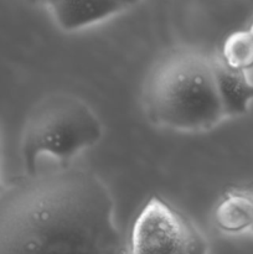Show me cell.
<instances>
[{
    "label": "cell",
    "instance_id": "9",
    "mask_svg": "<svg viewBox=\"0 0 253 254\" xmlns=\"http://www.w3.org/2000/svg\"><path fill=\"white\" fill-rule=\"evenodd\" d=\"M207 253H208L207 240H206L205 236H203L202 233H200V235L196 237V240L192 242V245L189 247V250L184 254H207Z\"/></svg>",
    "mask_w": 253,
    "mask_h": 254
},
{
    "label": "cell",
    "instance_id": "12",
    "mask_svg": "<svg viewBox=\"0 0 253 254\" xmlns=\"http://www.w3.org/2000/svg\"><path fill=\"white\" fill-rule=\"evenodd\" d=\"M251 228H252V230H253V223H252V227H251Z\"/></svg>",
    "mask_w": 253,
    "mask_h": 254
},
{
    "label": "cell",
    "instance_id": "8",
    "mask_svg": "<svg viewBox=\"0 0 253 254\" xmlns=\"http://www.w3.org/2000/svg\"><path fill=\"white\" fill-rule=\"evenodd\" d=\"M218 59L230 68L248 73L253 68V32L250 29L237 30L228 35Z\"/></svg>",
    "mask_w": 253,
    "mask_h": 254
},
{
    "label": "cell",
    "instance_id": "11",
    "mask_svg": "<svg viewBox=\"0 0 253 254\" xmlns=\"http://www.w3.org/2000/svg\"><path fill=\"white\" fill-rule=\"evenodd\" d=\"M250 30H251V31H252V32H253V22H252V25H251V27H250Z\"/></svg>",
    "mask_w": 253,
    "mask_h": 254
},
{
    "label": "cell",
    "instance_id": "6",
    "mask_svg": "<svg viewBox=\"0 0 253 254\" xmlns=\"http://www.w3.org/2000/svg\"><path fill=\"white\" fill-rule=\"evenodd\" d=\"M217 93L226 118L243 116L253 101V82L248 73L230 68L213 59Z\"/></svg>",
    "mask_w": 253,
    "mask_h": 254
},
{
    "label": "cell",
    "instance_id": "4",
    "mask_svg": "<svg viewBox=\"0 0 253 254\" xmlns=\"http://www.w3.org/2000/svg\"><path fill=\"white\" fill-rule=\"evenodd\" d=\"M200 231L159 197L139 212L128 243L130 254H184Z\"/></svg>",
    "mask_w": 253,
    "mask_h": 254
},
{
    "label": "cell",
    "instance_id": "3",
    "mask_svg": "<svg viewBox=\"0 0 253 254\" xmlns=\"http://www.w3.org/2000/svg\"><path fill=\"white\" fill-rule=\"evenodd\" d=\"M103 136V127L93 109L69 93H51L35 103L25 121L21 155L26 175H36L40 158L49 155L68 166L81 151Z\"/></svg>",
    "mask_w": 253,
    "mask_h": 254
},
{
    "label": "cell",
    "instance_id": "2",
    "mask_svg": "<svg viewBox=\"0 0 253 254\" xmlns=\"http://www.w3.org/2000/svg\"><path fill=\"white\" fill-rule=\"evenodd\" d=\"M141 101L151 123L173 130L207 131L226 118L213 59L197 50L178 49L164 55L146 77Z\"/></svg>",
    "mask_w": 253,
    "mask_h": 254
},
{
    "label": "cell",
    "instance_id": "1",
    "mask_svg": "<svg viewBox=\"0 0 253 254\" xmlns=\"http://www.w3.org/2000/svg\"><path fill=\"white\" fill-rule=\"evenodd\" d=\"M106 184L81 169L26 175L0 192V254H128Z\"/></svg>",
    "mask_w": 253,
    "mask_h": 254
},
{
    "label": "cell",
    "instance_id": "7",
    "mask_svg": "<svg viewBox=\"0 0 253 254\" xmlns=\"http://www.w3.org/2000/svg\"><path fill=\"white\" fill-rule=\"evenodd\" d=\"M215 223L222 232L236 235L252 227L253 197L243 192H230L218 202Z\"/></svg>",
    "mask_w": 253,
    "mask_h": 254
},
{
    "label": "cell",
    "instance_id": "5",
    "mask_svg": "<svg viewBox=\"0 0 253 254\" xmlns=\"http://www.w3.org/2000/svg\"><path fill=\"white\" fill-rule=\"evenodd\" d=\"M135 5V1L122 0H55L46 2L54 21L66 32L93 26Z\"/></svg>",
    "mask_w": 253,
    "mask_h": 254
},
{
    "label": "cell",
    "instance_id": "13",
    "mask_svg": "<svg viewBox=\"0 0 253 254\" xmlns=\"http://www.w3.org/2000/svg\"><path fill=\"white\" fill-rule=\"evenodd\" d=\"M128 254H130V253H129V252H128Z\"/></svg>",
    "mask_w": 253,
    "mask_h": 254
},
{
    "label": "cell",
    "instance_id": "10",
    "mask_svg": "<svg viewBox=\"0 0 253 254\" xmlns=\"http://www.w3.org/2000/svg\"><path fill=\"white\" fill-rule=\"evenodd\" d=\"M0 163H1V139H0Z\"/></svg>",
    "mask_w": 253,
    "mask_h": 254
}]
</instances>
